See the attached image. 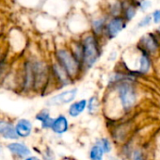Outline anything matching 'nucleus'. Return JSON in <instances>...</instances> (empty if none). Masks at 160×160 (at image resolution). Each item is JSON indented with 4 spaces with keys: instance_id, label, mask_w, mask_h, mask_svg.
<instances>
[{
    "instance_id": "14",
    "label": "nucleus",
    "mask_w": 160,
    "mask_h": 160,
    "mask_svg": "<svg viewBox=\"0 0 160 160\" xmlns=\"http://www.w3.org/2000/svg\"><path fill=\"white\" fill-rule=\"evenodd\" d=\"M16 133L21 138H27L31 134L32 123L27 119H20L15 124Z\"/></svg>"
},
{
    "instance_id": "19",
    "label": "nucleus",
    "mask_w": 160,
    "mask_h": 160,
    "mask_svg": "<svg viewBox=\"0 0 160 160\" xmlns=\"http://www.w3.org/2000/svg\"><path fill=\"white\" fill-rule=\"evenodd\" d=\"M87 108L90 114H94L95 112H97L99 108V100L96 96H92L90 98V100L88 101Z\"/></svg>"
},
{
    "instance_id": "26",
    "label": "nucleus",
    "mask_w": 160,
    "mask_h": 160,
    "mask_svg": "<svg viewBox=\"0 0 160 160\" xmlns=\"http://www.w3.org/2000/svg\"><path fill=\"white\" fill-rule=\"evenodd\" d=\"M156 31H157V34H158V36L160 37V25H159V28L156 29Z\"/></svg>"
},
{
    "instance_id": "6",
    "label": "nucleus",
    "mask_w": 160,
    "mask_h": 160,
    "mask_svg": "<svg viewBox=\"0 0 160 160\" xmlns=\"http://www.w3.org/2000/svg\"><path fill=\"white\" fill-rule=\"evenodd\" d=\"M126 25L127 22L122 15L109 17L107 22L104 36L108 40H113L126 28Z\"/></svg>"
},
{
    "instance_id": "5",
    "label": "nucleus",
    "mask_w": 160,
    "mask_h": 160,
    "mask_svg": "<svg viewBox=\"0 0 160 160\" xmlns=\"http://www.w3.org/2000/svg\"><path fill=\"white\" fill-rule=\"evenodd\" d=\"M138 46L148 53L149 55H153L158 52L160 48V37L157 33L148 32L142 35L138 42Z\"/></svg>"
},
{
    "instance_id": "25",
    "label": "nucleus",
    "mask_w": 160,
    "mask_h": 160,
    "mask_svg": "<svg viewBox=\"0 0 160 160\" xmlns=\"http://www.w3.org/2000/svg\"><path fill=\"white\" fill-rule=\"evenodd\" d=\"M26 160H40V159L38 157H36V156H29Z\"/></svg>"
},
{
    "instance_id": "15",
    "label": "nucleus",
    "mask_w": 160,
    "mask_h": 160,
    "mask_svg": "<svg viewBox=\"0 0 160 160\" xmlns=\"http://www.w3.org/2000/svg\"><path fill=\"white\" fill-rule=\"evenodd\" d=\"M8 149L11 151V152L20 157H25L30 154V150L23 143H19V142L10 143L8 145Z\"/></svg>"
},
{
    "instance_id": "17",
    "label": "nucleus",
    "mask_w": 160,
    "mask_h": 160,
    "mask_svg": "<svg viewBox=\"0 0 160 160\" xmlns=\"http://www.w3.org/2000/svg\"><path fill=\"white\" fill-rule=\"evenodd\" d=\"M103 154H104L103 149L101 148V146L96 144L91 149L90 158L91 160H103Z\"/></svg>"
},
{
    "instance_id": "12",
    "label": "nucleus",
    "mask_w": 160,
    "mask_h": 160,
    "mask_svg": "<svg viewBox=\"0 0 160 160\" xmlns=\"http://www.w3.org/2000/svg\"><path fill=\"white\" fill-rule=\"evenodd\" d=\"M88 106V101L86 99H81L72 103L68 109V114L72 118H76L81 114Z\"/></svg>"
},
{
    "instance_id": "16",
    "label": "nucleus",
    "mask_w": 160,
    "mask_h": 160,
    "mask_svg": "<svg viewBox=\"0 0 160 160\" xmlns=\"http://www.w3.org/2000/svg\"><path fill=\"white\" fill-rule=\"evenodd\" d=\"M36 120L39 121L42 123V127L44 129H49L52 127V124L54 122V119L51 118L50 113L47 109H42L41 110L37 115H36Z\"/></svg>"
},
{
    "instance_id": "1",
    "label": "nucleus",
    "mask_w": 160,
    "mask_h": 160,
    "mask_svg": "<svg viewBox=\"0 0 160 160\" xmlns=\"http://www.w3.org/2000/svg\"><path fill=\"white\" fill-rule=\"evenodd\" d=\"M82 43V66L84 71L92 69L102 55L100 38L93 33H89L81 39Z\"/></svg>"
},
{
    "instance_id": "2",
    "label": "nucleus",
    "mask_w": 160,
    "mask_h": 160,
    "mask_svg": "<svg viewBox=\"0 0 160 160\" xmlns=\"http://www.w3.org/2000/svg\"><path fill=\"white\" fill-rule=\"evenodd\" d=\"M54 56L55 60L68 72L73 81L77 80L84 72L81 61L73 55L70 47H61L57 49Z\"/></svg>"
},
{
    "instance_id": "22",
    "label": "nucleus",
    "mask_w": 160,
    "mask_h": 160,
    "mask_svg": "<svg viewBox=\"0 0 160 160\" xmlns=\"http://www.w3.org/2000/svg\"><path fill=\"white\" fill-rule=\"evenodd\" d=\"M152 23L155 25H160V9L155 10L152 12Z\"/></svg>"
},
{
    "instance_id": "23",
    "label": "nucleus",
    "mask_w": 160,
    "mask_h": 160,
    "mask_svg": "<svg viewBox=\"0 0 160 160\" xmlns=\"http://www.w3.org/2000/svg\"><path fill=\"white\" fill-rule=\"evenodd\" d=\"M133 160H143V155L139 150H136L133 153Z\"/></svg>"
},
{
    "instance_id": "11",
    "label": "nucleus",
    "mask_w": 160,
    "mask_h": 160,
    "mask_svg": "<svg viewBox=\"0 0 160 160\" xmlns=\"http://www.w3.org/2000/svg\"><path fill=\"white\" fill-rule=\"evenodd\" d=\"M12 61H11L8 55L0 59V87L12 70Z\"/></svg>"
},
{
    "instance_id": "13",
    "label": "nucleus",
    "mask_w": 160,
    "mask_h": 160,
    "mask_svg": "<svg viewBox=\"0 0 160 160\" xmlns=\"http://www.w3.org/2000/svg\"><path fill=\"white\" fill-rule=\"evenodd\" d=\"M69 128V122L67 118L64 115H59L56 119H54V122L52 124L51 129L58 135L64 134L68 131Z\"/></svg>"
},
{
    "instance_id": "7",
    "label": "nucleus",
    "mask_w": 160,
    "mask_h": 160,
    "mask_svg": "<svg viewBox=\"0 0 160 160\" xmlns=\"http://www.w3.org/2000/svg\"><path fill=\"white\" fill-rule=\"evenodd\" d=\"M77 93H78L77 88H72V89L64 91L49 98L46 101V105L49 107H57V106H62V105L72 103Z\"/></svg>"
},
{
    "instance_id": "18",
    "label": "nucleus",
    "mask_w": 160,
    "mask_h": 160,
    "mask_svg": "<svg viewBox=\"0 0 160 160\" xmlns=\"http://www.w3.org/2000/svg\"><path fill=\"white\" fill-rule=\"evenodd\" d=\"M109 17H112V16H120L122 15V1H115L114 3H112L110 6H109Z\"/></svg>"
},
{
    "instance_id": "21",
    "label": "nucleus",
    "mask_w": 160,
    "mask_h": 160,
    "mask_svg": "<svg viewBox=\"0 0 160 160\" xmlns=\"http://www.w3.org/2000/svg\"><path fill=\"white\" fill-rule=\"evenodd\" d=\"M97 144H98L99 146H101V148L103 149L104 152H109L111 151V144H110V142L108 141V139H107V138H102V139H100V140L97 142Z\"/></svg>"
},
{
    "instance_id": "20",
    "label": "nucleus",
    "mask_w": 160,
    "mask_h": 160,
    "mask_svg": "<svg viewBox=\"0 0 160 160\" xmlns=\"http://www.w3.org/2000/svg\"><path fill=\"white\" fill-rule=\"evenodd\" d=\"M152 22V13L151 14H147L145 15L138 23V28H146L149 27Z\"/></svg>"
},
{
    "instance_id": "8",
    "label": "nucleus",
    "mask_w": 160,
    "mask_h": 160,
    "mask_svg": "<svg viewBox=\"0 0 160 160\" xmlns=\"http://www.w3.org/2000/svg\"><path fill=\"white\" fill-rule=\"evenodd\" d=\"M122 16L126 20V22H131L138 10V6L136 3L135 0H122Z\"/></svg>"
},
{
    "instance_id": "24",
    "label": "nucleus",
    "mask_w": 160,
    "mask_h": 160,
    "mask_svg": "<svg viewBox=\"0 0 160 160\" xmlns=\"http://www.w3.org/2000/svg\"><path fill=\"white\" fill-rule=\"evenodd\" d=\"M1 46H2V44L0 43V59H1L2 58H4L5 56H7V55H8V51H6V50H5V47H4V48H2Z\"/></svg>"
},
{
    "instance_id": "4",
    "label": "nucleus",
    "mask_w": 160,
    "mask_h": 160,
    "mask_svg": "<svg viewBox=\"0 0 160 160\" xmlns=\"http://www.w3.org/2000/svg\"><path fill=\"white\" fill-rule=\"evenodd\" d=\"M50 70L53 78V83L54 85H57L58 89L65 88L74 82L70 77L68 72L56 60L50 64Z\"/></svg>"
},
{
    "instance_id": "3",
    "label": "nucleus",
    "mask_w": 160,
    "mask_h": 160,
    "mask_svg": "<svg viewBox=\"0 0 160 160\" xmlns=\"http://www.w3.org/2000/svg\"><path fill=\"white\" fill-rule=\"evenodd\" d=\"M110 87L114 89L123 111H129L135 107L138 97L137 90L133 82L123 81Z\"/></svg>"
},
{
    "instance_id": "9",
    "label": "nucleus",
    "mask_w": 160,
    "mask_h": 160,
    "mask_svg": "<svg viewBox=\"0 0 160 160\" xmlns=\"http://www.w3.org/2000/svg\"><path fill=\"white\" fill-rule=\"evenodd\" d=\"M0 136L8 139H17L19 138L15 126L12 122L4 120H0Z\"/></svg>"
},
{
    "instance_id": "10",
    "label": "nucleus",
    "mask_w": 160,
    "mask_h": 160,
    "mask_svg": "<svg viewBox=\"0 0 160 160\" xmlns=\"http://www.w3.org/2000/svg\"><path fill=\"white\" fill-rule=\"evenodd\" d=\"M108 19V18L106 16L93 19L91 23V30H92L91 32L101 39L105 35V29H106Z\"/></svg>"
}]
</instances>
